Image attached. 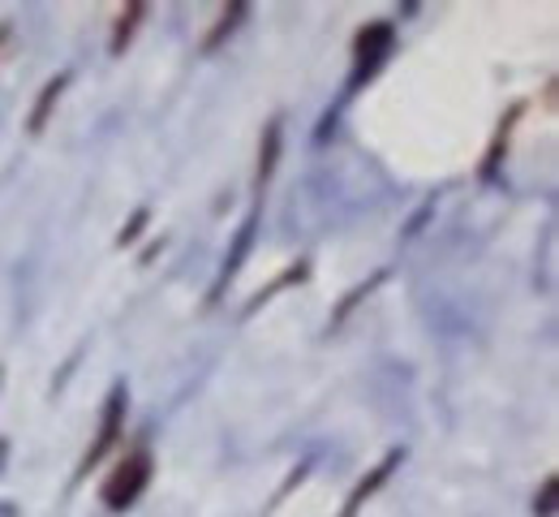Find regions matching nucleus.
<instances>
[{"label": "nucleus", "instance_id": "6", "mask_svg": "<svg viewBox=\"0 0 559 517\" xmlns=\"http://www.w3.org/2000/svg\"><path fill=\"white\" fill-rule=\"evenodd\" d=\"M388 48H392V26H383V22L357 35V57H370V61H366V70H374V61H379Z\"/></svg>", "mask_w": 559, "mask_h": 517}, {"label": "nucleus", "instance_id": "7", "mask_svg": "<svg viewBox=\"0 0 559 517\" xmlns=\"http://www.w3.org/2000/svg\"><path fill=\"white\" fill-rule=\"evenodd\" d=\"M142 17H146V4H130V13H121L117 35H112V52H126V48H130V39H134V31H139Z\"/></svg>", "mask_w": 559, "mask_h": 517}, {"label": "nucleus", "instance_id": "1", "mask_svg": "<svg viewBox=\"0 0 559 517\" xmlns=\"http://www.w3.org/2000/svg\"><path fill=\"white\" fill-rule=\"evenodd\" d=\"M151 470H155V461H151L146 448L126 453V461H121V466L108 474V483H104V505H108V509H130L142 496V487L151 483Z\"/></svg>", "mask_w": 559, "mask_h": 517}, {"label": "nucleus", "instance_id": "10", "mask_svg": "<svg viewBox=\"0 0 559 517\" xmlns=\"http://www.w3.org/2000/svg\"><path fill=\"white\" fill-rule=\"evenodd\" d=\"M241 13H246V9H241V4H233V13H224V17H219V26H215V31L207 35V48H215V44L224 39V31H233V22H237Z\"/></svg>", "mask_w": 559, "mask_h": 517}, {"label": "nucleus", "instance_id": "9", "mask_svg": "<svg viewBox=\"0 0 559 517\" xmlns=\"http://www.w3.org/2000/svg\"><path fill=\"white\" fill-rule=\"evenodd\" d=\"M146 221H151V212H146V208H139V212H134V221H130L126 228H121L117 246H134V242H139V233L146 228Z\"/></svg>", "mask_w": 559, "mask_h": 517}, {"label": "nucleus", "instance_id": "5", "mask_svg": "<svg viewBox=\"0 0 559 517\" xmlns=\"http://www.w3.org/2000/svg\"><path fill=\"white\" fill-rule=\"evenodd\" d=\"M276 160H280V117L267 121V134H263V148H259V190L272 181V173H276Z\"/></svg>", "mask_w": 559, "mask_h": 517}, {"label": "nucleus", "instance_id": "11", "mask_svg": "<svg viewBox=\"0 0 559 517\" xmlns=\"http://www.w3.org/2000/svg\"><path fill=\"white\" fill-rule=\"evenodd\" d=\"M551 509H556V479H547V483H543V501H538V517H551Z\"/></svg>", "mask_w": 559, "mask_h": 517}, {"label": "nucleus", "instance_id": "8", "mask_svg": "<svg viewBox=\"0 0 559 517\" xmlns=\"http://www.w3.org/2000/svg\"><path fill=\"white\" fill-rule=\"evenodd\" d=\"M250 233H254V221H246V228L237 233V250H233V259L224 263V272H219V285H228V277L241 268V259H246V250H250Z\"/></svg>", "mask_w": 559, "mask_h": 517}, {"label": "nucleus", "instance_id": "2", "mask_svg": "<svg viewBox=\"0 0 559 517\" xmlns=\"http://www.w3.org/2000/svg\"><path fill=\"white\" fill-rule=\"evenodd\" d=\"M121 423H126V388H112V397H108V406H104V423H99V436L91 440L86 448V457H82V466H78V479L91 470V466H99L108 453H112V444L121 436Z\"/></svg>", "mask_w": 559, "mask_h": 517}, {"label": "nucleus", "instance_id": "4", "mask_svg": "<svg viewBox=\"0 0 559 517\" xmlns=\"http://www.w3.org/2000/svg\"><path fill=\"white\" fill-rule=\"evenodd\" d=\"M70 86V74H57L44 91H39V99H35V113H31V121H26V130L31 134H39L44 126H48V117H52V108H57V99H61V91Z\"/></svg>", "mask_w": 559, "mask_h": 517}, {"label": "nucleus", "instance_id": "12", "mask_svg": "<svg viewBox=\"0 0 559 517\" xmlns=\"http://www.w3.org/2000/svg\"><path fill=\"white\" fill-rule=\"evenodd\" d=\"M4 39H9V26H0V48H4Z\"/></svg>", "mask_w": 559, "mask_h": 517}, {"label": "nucleus", "instance_id": "3", "mask_svg": "<svg viewBox=\"0 0 559 517\" xmlns=\"http://www.w3.org/2000/svg\"><path fill=\"white\" fill-rule=\"evenodd\" d=\"M401 461H405V453H401V448H392V453H388V457H383V461H379V466H374V470H370V474H366V479L353 487V496L345 501L341 517H357V509H361V505H366V501L379 492V483H388V479H392V470H396Z\"/></svg>", "mask_w": 559, "mask_h": 517}]
</instances>
